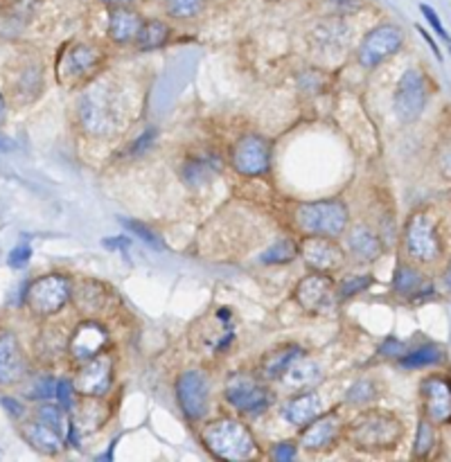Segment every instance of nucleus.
Returning a JSON list of instances; mask_svg holds the SVG:
<instances>
[{
  "mask_svg": "<svg viewBox=\"0 0 451 462\" xmlns=\"http://www.w3.org/2000/svg\"><path fill=\"white\" fill-rule=\"evenodd\" d=\"M131 102L115 79H93L77 104V120L90 138H113L129 125Z\"/></svg>",
  "mask_w": 451,
  "mask_h": 462,
  "instance_id": "1",
  "label": "nucleus"
},
{
  "mask_svg": "<svg viewBox=\"0 0 451 462\" xmlns=\"http://www.w3.org/2000/svg\"><path fill=\"white\" fill-rule=\"evenodd\" d=\"M404 436L400 418L391 411L379 409H361V413L345 424L343 438L347 445L361 454H383L400 445Z\"/></svg>",
  "mask_w": 451,
  "mask_h": 462,
  "instance_id": "2",
  "label": "nucleus"
},
{
  "mask_svg": "<svg viewBox=\"0 0 451 462\" xmlns=\"http://www.w3.org/2000/svg\"><path fill=\"white\" fill-rule=\"evenodd\" d=\"M203 449L216 460L244 462L260 456L255 436L246 422L237 418H216L203 424L198 433Z\"/></svg>",
  "mask_w": 451,
  "mask_h": 462,
  "instance_id": "3",
  "label": "nucleus"
},
{
  "mask_svg": "<svg viewBox=\"0 0 451 462\" xmlns=\"http://www.w3.org/2000/svg\"><path fill=\"white\" fill-rule=\"evenodd\" d=\"M293 226L300 235L338 239L350 226V210L341 199H318L293 206Z\"/></svg>",
  "mask_w": 451,
  "mask_h": 462,
  "instance_id": "4",
  "label": "nucleus"
},
{
  "mask_svg": "<svg viewBox=\"0 0 451 462\" xmlns=\"http://www.w3.org/2000/svg\"><path fill=\"white\" fill-rule=\"evenodd\" d=\"M224 402L244 418H260L273 406L275 393L257 373L237 370L224 382Z\"/></svg>",
  "mask_w": 451,
  "mask_h": 462,
  "instance_id": "5",
  "label": "nucleus"
},
{
  "mask_svg": "<svg viewBox=\"0 0 451 462\" xmlns=\"http://www.w3.org/2000/svg\"><path fill=\"white\" fill-rule=\"evenodd\" d=\"M72 298V280L66 273H48L32 280L25 291V307L36 319L57 316Z\"/></svg>",
  "mask_w": 451,
  "mask_h": 462,
  "instance_id": "6",
  "label": "nucleus"
},
{
  "mask_svg": "<svg viewBox=\"0 0 451 462\" xmlns=\"http://www.w3.org/2000/svg\"><path fill=\"white\" fill-rule=\"evenodd\" d=\"M174 397L180 413H183V418L188 420L189 424L201 422L207 415V411H210V377L198 368L183 370L174 382Z\"/></svg>",
  "mask_w": 451,
  "mask_h": 462,
  "instance_id": "7",
  "label": "nucleus"
},
{
  "mask_svg": "<svg viewBox=\"0 0 451 462\" xmlns=\"http://www.w3.org/2000/svg\"><path fill=\"white\" fill-rule=\"evenodd\" d=\"M235 341L233 311L221 307L212 316L198 320L189 332V343L203 356H221Z\"/></svg>",
  "mask_w": 451,
  "mask_h": 462,
  "instance_id": "8",
  "label": "nucleus"
},
{
  "mask_svg": "<svg viewBox=\"0 0 451 462\" xmlns=\"http://www.w3.org/2000/svg\"><path fill=\"white\" fill-rule=\"evenodd\" d=\"M404 248L410 260L419 264H431L440 257L442 244L437 237L436 221L424 210L413 212L404 226Z\"/></svg>",
  "mask_w": 451,
  "mask_h": 462,
  "instance_id": "9",
  "label": "nucleus"
},
{
  "mask_svg": "<svg viewBox=\"0 0 451 462\" xmlns=\"http://www.w3.org/2000/svg\"><path fill=\"white\" fill-rule=\"evenodd\" d=\"M401 43H404V32L397 25H392V23L373 27L370 32H365L359 48H356V63L364 70H374L383 61L395 57L401 50Z\"/></svg>",
  "mask_w": 451,
  "mask_h": 462,
  "instance_id": "10",
  "label": "nucleus"
},
{
  "mask_svg": "<svg viewBox=\"0 0 451 462\" xmlns=\"http://www.w3.org/2000/svg\"><path fill=\"white\" fill-rule=\"evenodd\" d=\"M298 257L305 262L307 269L318 273H338L347 264V251L338 246V239L311 237L302 235L298 242Z\"/></svg>",
  "mask_w": 451,
  "mask_h": 462,
  "instance_id": "11",
  "label": "nucleus"
},
{
  "mask_svg": "<svg viewBox=\"0 0 451 462\" xmlns=\"http://www.w3.org/2000/svg\"><path fill=\"white\" fill-rule=\"evenodd\" d=\"M113 382H115V359L108 352L77 365L72 377L79 397H106L113 391Z\"/></svg>",
  "mask_w": 451,
  "mask_h": 462,
  "instance_id": "12",
  "label": "nucleus"
},
{
  "mask_svg": "<svg viewBox=\"0 0 451 462\" xmlns=\"http://www.w3.org/2000/svg\"><path fill=\"white\" fill-rule=\"evenodd\" d=\"M293 300L298 302L305 314L309 316H320L327 314L334 310L338 296H336V284L329 278V273H318V271H311L305 278L298 282L296 291H293Z\"/></svg>",
  "mask_w": 451,
  "mask_h": 462,
  "instance_id": "13",
  "label": "nucleus"
},
{
  "mask_svg": "<svg viewBox=\"0 0 451 462\" xmlns=\"http://www.w3.org/2000/svg\"><path fill=\"white\" fill-rule=\"evenodd\" d=\"M228 158L239 176H246V179L264 176L271 170V143L262 135H242L230 147Z\"/></svg>",
  "mask_w": 451,
  "mask_h": 462,
  "instance_id": "14",
  "label": "nucleus"
},
{
  "mask_svg": "<svg viewBox=\"0 0 451 462\" xmlns=\"http://www.w3.org/2000/svg\"><path fill=\"white\" fill-rule=\"evenodd\" d=\"M104 52L102 48L93 43H75L61 54V79L68 84H88L99 75L104 66Z\"/></svg>",
  "mask_w": 451,
  "mask_h": 462,
  "instance_id": "15",
  "label": "nucleus"
},
{
  "mask_svg": "<svg viewBox=\"0 0 451 462\" xmlns=\"http://www.w3.org/2000/svg\"><path fill=\"white\" fill-rule=\"evenodd\" d=\"M424 106H427V81L418 68H409L400 77V84L392 95V111L397 120L410 125L422 116Z\"/></svg>",
  "mask_w": 451,
  "mask_h": 462,
  "instance_id": "16",
  "label": "nucleus"
},
{
  "mask_svg": "<svg viewBox=\"0 0 451 462\" xmlns=\"http://www.w3.org/2000/svg\"><path fill=\"white\" fill-rule=\"evenodd\" d=\"M72 305L84 319H104L117 307V296L102 280H79L72 282Z\"/></svg>",
  "mask_w": 451,
  "mask_h": 462,
  "instance_id": "17",
  "label": "nucleus"
},
{
  "mask_svg": "<svg viewBox=\"0 0 451 462\" xmlns=\"http://www.w3.org/2000/svg\"><path fill=\"white\" fill-rule=\"evenodd\" d=\"M108 343H111V337H108V329L104 328V323H99V319H84L68 337L66 355L72 364L79 365L106 352Z\"/></svg>",
  "mask_w": 451,
  "mask_h": 462,
  "instance_id": "18",
  "label": "nucleus"
},
{
  "mask_svg": "<svg viewBox=\"0 0 451 462\" xmlns=\"http://www.w3.org/2000/svg\"><path fill=\"white\" fill-rule=\"evenodd\" d=\"M343 429L345 424H343L338 411H323L318 418L300 429L298 445L307 454H325L336 447V442L343 438Z\"/></svg>",
  "mask_w": 451,
  "mask_h": 462,
  "instance_id": "19",
  "label": "nucleus"
},
{
  "mask_svg": "<svg viewBox=\"0 0 451 462\" xmlns=\"http://www.w3.org/2000/svg\"><path fill=\"white\" fill-rule=\"evenodd\" d=\"M347 43H350V27L343 21V16H332V14L325 21L316 23L309 34L311 50L323 61L341 57L347 50Z\"/></svg>",
  "mask_w": 451,
  "mask_h": 462,
  "instance_id": "20",
  "label": "nucleus"
},
{
  "mask_svg": "<svg viewBox=\"0 0 451 462\" xmlns=\"http://www.w3.org/2000/svg\"><path fill=\"white\" fill-rule=\"evenodd\" d=\"M70 433H68V442L72 447H79L81 438L90 436V433H97L99 429L106 424L108 411L104 397H79L75 404V409L70 411Z\"/></svg>",
  "mask_w": 451,
  "mask_h": 462,
  "instance_id": "21",
  "label": "nucleus"
},
{
  "mask_svg": "<svg viewBox=\"0 0 451 462\" xmlns=\"http://www.w3.org/2000/svg\"><path fill=\"white\" fill-rule=\"evenodd\" d=\"M30 377V361L21 341L9 329H0V388H14Z\"/></svg>",
  "mask_w": 451,
  "mask_h": 462,
  "instance_id": "22",
  "label": "nucleus"
},
{
  "mask_svg": "<svg viewBox=\"0 0 451 462\" xmlns=\"http://www.w3.org/2000/svg\"><path fill=\"white\" fill-rule=\"evenodd\" d=\"M419 395H422V409L428 422H451V383L445 377L431 374L424 379L419 383Z\"/></svg>",
  "mask_w": 451,
  "mask_h": 462,
  "instance_id": "23",
  "label": "nucleus"
},
{
  "mask_svg": "<svg viewBox=\"0 0 451 462\" xmlns=\"http://www.w3.org/2000/svg\"><path fill=\"white\" fill-rule=\"evenodd\" d=\"M345 251L361 264H373L382 257L383 239L370 224H356L345 230Z\"/></svg>",
  "mask_w": 451,
  "mask_h": 462,
  "instance_id": "24",
  "label": "nucleus"
},
{
  "mask_svg": "<svg viewBox=\"0 0 451 462\" xmlns=\"http://www.w3.org/2000/svg\"><path fill=\"white\" fill-rule=\"evenodd\" d=\"M325 411L323 406V397L316 388H309V391H300V393H291L289 400L282 404V420L291 427L302 429L311 422V420L318 418L320 413Z\"/></svg>",
  "mask_w": 451,
  "mask_h": 462,
  "instance_id": "25",
  "label": "nucleus"
},
{
  "mask_svg": "<svg viewBox=\"0 0 451 462\" xmlns=\"http://www.w3.org/2000/svg\"><path fill=\"white\" fill-rule=\"evenodd\" d=\"M323 382V368L316 364L314 359H309L307 355L298 356L287 370H284L282 377L278 379V386L282 388L284 393H300V391H309V388H316L318 383Z\"/></svg>",
  "mask_w": 451,
  "mask_h": 462,
  "instance_id": "26",
  "label": "nucleus"
},
{
  "mask_svg": "<svg viewBox=\"0 0 451 462\" xmlns=\"http://www.w3.org/2000/svg\"><path fill=\"white\" fill-rule=\"evenodd\" d=\"M143 23V14L131 9L129 5H115L111 9V14H108V41L115 45H131L135 41V36H138Z\"/></svg>",
  "mask_w": 451,
  "mask_h": 462,
  "instance_id": "27",
  "label": "nucleus"
},
{
  "mask_svg": "<svg viewBox=\"0 0 451 462\" xmlns=\"http://www.w3.org/2000/svg\"><path fill=\"white\" fill-rule=\"evenodd\" d=\"M307 355L305 347L298 346V343H282V346H275L273 350L266 352L260 359V365H257L255 373L260 374L264 382L275 383L284 374V370L298 359V356Z\"/></svg>",
  "mask_w": 451,
  "mask_h": 462,
  "instance_id": "28",
  "label": "nucleus"
},
{
  "mask_svg": "<svg viewBox=\"0 0 451 462\" xmlns=\"http://www.w3.org/2000/svg\"><path fill=\"white\" fill-rule=\"evenodd\" d=\"M21 436L32 449L39 451V454L43 456H59L66 449V440H63L54 429H50L48 424H43L36 418L21 424Z\"/></svg>",
  "mask_w": 451,
  "mask_h": 462,
  "instance_id": "29",
  "label": "nucleus"
},
{
  "mask_svg": "<svg viewBox=\"0 0 451 462\" xmlns=\"http://www.w3.org/2000/svg\"><path fill=\"white\" fill-rule=\"evenodd\" d=\"M391 287H392V291H395L400 298H404V300L419 302V300H424V298L433 296L431 282H428V280L410 264L397 266L395 275H392Z\"/></svg>",
  "mask_w": 451,
  "mask_h": 462,
  "instance_id": "30",
  "label": "nucleus"
},
{
  "mask_svg": "<svg viewBox=\"0 0 451 462\" xmlns=\"http://www.w3.org/2000/svg\"><path fill=\"white\" fill-rule=\"evenodd\" d=\"M171 39V25L161 21V18H149L143 23L138 36H135L133 45L140 52H152V50H161L170 43Z\"/></svg>",
  "mask_w": 451,
  "mask_h": 462,
  "instance_id": "31",
  "label": "nucleus"
},
{
  "mask_svg": "<svg viewBox=\"0 0 451 462\" xmlns=\"http://www.w3.org/2000/svg\"><path fill=\"white\" fill-rule=\"evenodd\" d=\"M41 88H43V70H41V63H23L16 79H14V93H16L23 102H32V99L41 93Z\"/></svg>",
  "mask_w": 451,
  "mask_h": 462,
  "instance_id": "32",
  "label": "nucleus"
},
{
  "mask_svg": "<svg viewBox=\"0 0 451 462\" xmlns=\"http://www.w3.org/2000/svg\"><path fill=\"white\" fill-rule=\"evenodd\" d=\"M442 359H445V350L436 343H427V346H419L415 350H406L397 361L406 370H424L442 364Z\"/></svg>",
  "mask_w": 451,
  "mask_h": 462,
  "instance_id": "33",
  "label": "nucleus"
},
{
  "mask_svg": "<svg viewBox=\"0 0 451 462\" xmlns=\"http://www.w3.org/2000/svg\"><path fill=\"white\" fill-rule=\"evenodd\" d=\"M216 170H219V162L215 156H192L180 167V176L188 185L198 188V185H206L212 179V174H216Z\"/></svg>",
  "mask_w": 451,
  "mask_h": 462,
  "instance_id": "34",
  "label": "nucleus"
},
{
  "mask_svg": "<svg viewBox=\"0 0 451 462\" xmlns=\"http://www.w3.org/2000/svg\"><path fill=\"white\" fill-rule=\"evenodd\" d=\"M34 418L41 420L43 424H48L50 429H54V431L68 442V433H70V415H68V411L63 409L61 404H52V400L39 402V406H36L34 411Z\"/></svg>",
  "mask_w": 451,
  "mask_h": 462,
  "instance_id": "35",
  "label": "nucleus"
},
{
  "mask_svg": "<svg viewBox=\"0 0 451 462\" xmlns=\"http://www.w3.org/2000/svg\"><path fill=\"white\" fill-rule=\"evenodd\" d=\"M379 400V383L370 377H361L352 382L345 391V404L352 409H368Z\"/></svg>",
  "mask_w": 451,
  "mask_h": 462,
  "instance_id": "36",
  "label": "nucleus"
},
{
  "mask_svg": "<svg viewBox=\"0 0 451 462\" xmlns=\"http://www.w3.org/2000/svg\"><path fill=\"white\" fill-rule=\"evenodd\" d=\"M298 257V244L293 239H280V242L271 244L266 251L260 253L257 262L262 266H287Z\"/></svg>",
  "mask_w": 451,
  "mask_h": 462,
  "instance_id": "37",
  "label": "nucleus"
},
{
  "mask_svg": "<svg viewBox=\"0 0 451 462\" xmlns=\"http://www.w3.org/2000/svg\"><path fill=\"white\" fill-rule=\"evenodd\" d=\"M68 337L70 334L61 332V329H45L39 338V352L41 359H59V356H66L68 352Z\"/></svg>",
  "mask_w": 451,
  "mask_h": 462,
  "instance_id": "38",
  "label": "nucleus"
},
{
  "mask_svg": "<svg viewBox=\"0 0 451 462\" xmlns=\"http://www.w3.org/2000/svg\"><path fill=\"white\" fill-rule=\"evenodd\" d=\"M27 391L25 397L30 402H50L54 400V393H57V379L48 373H39L34 377H27Z\"/></svg>",
  "mask_w": 451,
  "mask_h": 462,
  "instance_id": "39",
  "label": "nucleus"
},
{
  "mask_svg": "<svg viewBox=\"0 0 451 462\" xmlns=\"http://www.w3.org/2000/svg\"><path fill=\"white\" fill-rule=\"evenodd\" d=\"M373 275H365V273H356V275H347V278H343L341 282L336 284V296L338 300L345 302V300H352V298L361 296L364 291H368L370 287H373Z\"/></svg>",
  "mask_w": 451,
  "mask_h": 462,
  "instance_id": "40",
  "label": "nucleus"
},
{
  "mask_svg": "<svg viewBox=\"0 0 451 462\" xmlns=\"http://www.w3.org/2000/svg\"><path fill=\"white\" fill-rule=\"evenodd\" d=\"M207 0H165V14L174 21H192L206 9Z\"/></svg>",
  "mask_w": 451,
  "mask_h": 462,
  "instance_id": "41",
  "label": "nucleus"
},
{
  "mask_svg": "<svg viewBox=\"0 0 451 462\" xmlns=\"http://www.w3.org/2000/svg\"><path fill=\"white\" fill-rule=\"evenodd\" d=\"M39 0H5V16H7L9 23L14 25H25L30 21V16L34 14Z\"/></svg>",
  "mask_w": 451,
  "mask_h": 462,
  "instance_id": "42",
  "label": "nucleus"
},
{
  "mask_svg": "<svg viewBox=\"0 0 451 462\" xmlns=\"http://www.w3.org/2000/svg\"><path fill=\"white\" fill-rule=\"evenodd\" d=\"M433 445H436V433H433L431 422H419L418 433H415V442H413V456L415 458H427L431 454Z\"/></svg>",
  "mask_w": 451,
  "mask_h": 462,
  "instance_id": "43",
  "label": "nucleus"
},
{
  "mask_svg": "<svg viewBox=\"0 0 451 462\" xmlns=\"http://www.w3.org/2000/svg\"><path fill=\"white\" fill-rule=\"evenodd\" d=\"M54 400H57V404H61L63 409L70 413L72 409H75L77 400H79V395H77L75 391V383H72V379L68 377H61L57 379V393H54Z\"/></svg>",
  "mask_w": 451,
  "mask_h": 462,
  "instance_id": "44",
  "label": "nucleus"
},
{
  "mask_svg": "<svg viewBox=\"0 0 451 462\" xmlns=\"http://www.w3.org/2000/svg\"><path fill=\"white\" fill-rule=\"evenodd\" d=\"M298 86H300V90H305V93L318 95L323 93L325 88V75L318 68H309V70H305L298 77Z\"/></svg>",
  "mask_w": 451,
  "mask_h": 462,
  "instance_id": "45",
  "label": "nucleus"
},
{
  "mask_svg": "<svg viewBox=\"0 0 451 462\" xmlns=\"http://www.w3.org/2000/svg\"><path fill=\"white\" fill-rule=\"evenodd\" d=\"M298 454H300V445H298V440H280L271 447L269 458L275 462H291L298 458Z\"/></svg>",
  "mask_w": 451,
  "mask_h": 462,
  "instance_id": "46",
  "label": "nucleus"
},
{
  "mask_svg": "<svg viewBox=\"0 0 451 462\" xmlns=\"http://www.w3.org/2000/svg\"><path fill=\"white\" fill-rule=\"evenodd\" d=\"M124 226L131 230V233L138 235L144 244H149L152 248H158V251L162 248V239L158 237V235L153 233V228H149V226L140 224V221H124Z\"/></svg>",
  "mask_w": 451,
  "mask_h": 462,
  "instance_id": "47",
  "label": "nucleus"
},
{
  "mask_svg": "<svg viewBox=\"0 0 451 462\" xmlns=\"http://www.w3.org/2000/svg\"><path fill=\"white\" fill-rule=\"evenodd\" d=\"M327 5V12L332 16H350V14H356L361 7H364V0H325Z\"/></svg>",
  "mask_w": 451,
  "mask_h": 462,
  "instance_id": "48",
  "label": "nucleus"
},
{
  "mask_svg": "<svg viewBox=\"0 0 451 462\" xmlns=\"http://www.w3.org/2000/svg\"><path fill=\"white\" fill-rule=\"evenodd\" d=\"M30 260H32V246H30V244H16V246L9 251L7 264L12 266L14 271H21V269H25L27 264H30Z\"/></svg>",
  "mask_w": 451,
  "mask_h": 462,
  "instance_id": "49",
  "label": "nucleus"
},
{
  "mask_svg": "<svg viewBox=\"0 0 451 462\" xmlns=\"http://www.w3.org/2000/svg\"><path fill=\"white\" fill-rule=\"evenodd\" d=\"M404 352H406V346L400 341V338L388 337L386 341H383L382 346H379L377 355L382 356V359H400V356L404 355Z\"/></svg>",
  "mask_w": 451,
  "mask_h": 462,
  "instance_id": "50",
  "label": "nucleus"
},
{
  "mask_svg": "<svg viewBox=\"0 0 451 462\" xmlns=\"http://www.w3.org/2000/svg\"><path fill=\"white\" fill-rule=\"evenodd\" d=\"M153 140H156V129H147L143 135H140L138 140H135L133 144H131L129 156H140V153H144L149 149V144L153 143Z\"/></svg>",
  "mask_w": 451,
  "mask_h": 462,
  "instance_id": "51",
  "label": "nucleus"
},
{
  "mask_svg": "<svg viewBox=\"0 0 451 462\" xmlns=\"http://www.w3.org/2000/svg\"><path fill=\"white\" fill-rule=\"evenodd\" d=\"M0 404L5 406V411H7L9 418L23 420L27 415L25 404H23V402H18L16 397H3V400H0Z\"/></svg>",
  "mask_w": 451,
  "mask_h": 462,
  "instance_id": "52",
  "label": "nucleus"
},
{
  "mask_svg": "<svg viewBox=\"0 0 451 462\" xmlns=\"http://www.w3.org/2000/svg\"><path fill=\"white\" fill-rule=\"evenodd\" d=\"M419 12L424 14V18H427L428 25H431L433 30H436L437 36H442V39H445V41H449V34H446V30H445V27H442L440 18H437V14L433 12V9L428 7V5H419Z\"/></svg>",
  "mask_w": 451,
  "mask_h": 462,
  "instance_id": "53",
  "label": "nucleus"
},
{
  "mask_svg": "<svg viewBox=\"0 0 451 462\" xmlns=\"http://www.w3.org/2000/svg\"><path fill=\"white\" fill-rule=\"evenodd\" d=\"M437 162H440V171L451 179V140L442 143L440 152H437Z\"/></svg>",
  "mask_w": 451,
  "mask_h": 462,
  "instance_id": "54",
  "label": "nucleus"
},
{
  "mask_svg": "<svg viewBox=\"0 0 451 462\" xmlns=\"http://www.w3.org/2000/svg\"><path fill=\"white\" fill-rule=\"evenodd\" d=\"M104 246H106L108 251H117V248H120V251H124V248L131 246V239H126V237H108V239H104Z\"/></svg>",
  "mask_w": 451,
  "mask_h": 462,
  "instance_id": "55",
  "label": "nucleus"
},
{
  "mask_svg": "<svg viewBox=\"0 0 451 462\" xmlns=\"http://www.w3.org/2000/svg\"><path fill=\"white\" fill-rule=\"evenodd\" d=\"M418 30H419V34H422V36H424V39H427V43H428V45H431L433 54H436V57H437V59H440V57H442V54H440V50H437V45H436V43H433V39H431V36H428V34H427V32H424V27H418Z\"/></svg>",
  "mask_w": 451,
  "mask_h": 462,
  "instance_id": "56",
  "label": "nucleus"
},
{
  "mask_svg": "<svg viewBox=\"0 0 451 462\" xmlns=\"http://www.w3.org/2000/svg\"><path fill=\"white\" fill-rule=\"evenodd\" d=\"M5 111H7V102H5V95H3V90H0V120H3Z\"/></svg>",
  "mask_w": 451,
  "mask_h": 462,
  "instance_id": "57",
  "label": "nucleus"
},
{
  "mask_svg": "<svg viewBox=\"0 0 451 462\" xmlns=\"http://www.w3.org/2000/svg\"><path fill=\"white\" fill-rule=\"evenodd\" d=\"M104 3L113 5V7H115V5H129V3H133V0H104Z\"/></svg>",
  "mask_w": 451,
  "mask_h": 462,
  "instance_id": "58",
  "label": "nucleus"
},
{
  "mask_svg": "<svg viewBox=\"0 0 451 462\" xmlns=\"http://www.w3.org/2000/svg\"><path fill=\"white\" fill-rule=\"evenodd\" d=\"M446 287L451 289V266H449V271H446Z\"/></svg>",
  "mask_w": 451,
  "mask_h": 462,
  "instance_id": "59",
  "label": "nucleus"
},
{
  "mask_svg": "<svg viewBox=\"0 0 451 462\" xmlns=\"http://www.w3.org/2000/svg\"><path fill=\"white\" fill-rule=\"evenodd\" d=\"M266 3H280V0H266Z\"/></svg>",
  "mask_w": 451,
  "mask_h": 462,
  "instance_id": "60",
  "label": "nucleus"
}]
</instances>
